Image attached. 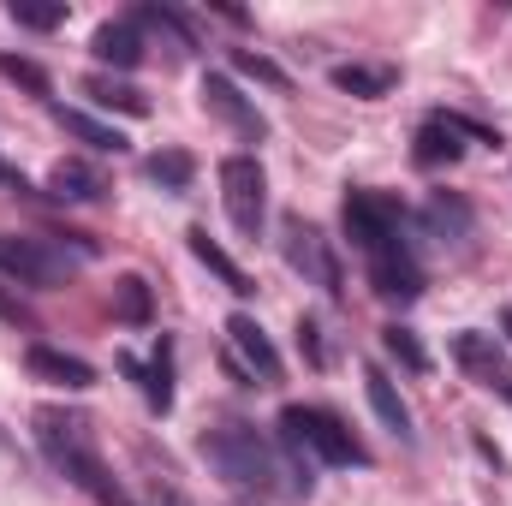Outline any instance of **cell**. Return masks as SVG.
I'll return each mask as SVG.
<instances>
[{
    "label": "cell",
    "instance_id": "obj_29",
    "mask_svg": "<svg viewBox=\"0 0 512 506\" xmlns=\"http://www.w3.org/2000/svg\"><path fill=\"white\" fill-rule=\"evenodd\" d=\"M233 66H239L245 78H256V84H274V90H286V72H280L274 60H262V54H251V48H239V54H233Z\"/></svg>",
    "mask_w": 512,
    "mask_h": 506
},
{
    "label": "cell",
    "instance_id": "obj_30",
    "mask_svg": "<svg viewBox=\"0 0 512 506\" xmlns=\"http://www.w3.org/2000/svg\"><path fill=\"white\" fill-rule=\"evenodd\" d=\"M298 352L310 358V370H322V364H328V346H322V328H316L310 316H298Z\"/></svg>",
    "mask_w": 512,
    "mask_h": 506
},
{
    "label": "cell",
    "instance_id": "obj_20",
    "mask_svg": "<svg viewBox=\"0 0 512 506\" xmlns=\"http://www.w3.org/2000/svg\"><path fill=\"white\" fill-rule=\"evenodd\" d=\"M54 120L72 131L78 143H90L96 155H120V149H126V131L108 126V120H96V114H84V108H66V102H54Z\"/></svg>",
    "mask_w": 512,
    "mask_h": 506
},
{
    "label": "cell",
    "instance_id": "obj_12",
    "mask_svg": "<svg viewBox=\"0 0 512 506\" xmlns=\"http://www.w3.org/2000/svg\"><path fill=\"white\" fill-rule=\"evenodd\" d=\"M417 221H423V233L435 245H465L471 239V203L453 197V191H429V203L417 209Z\"/></svg>",
    "mask_w": 512,
    "mask_h": 506
},
{
    "label": "cell",
    "instance_id": "obj_15",
    "mask_svg": "<svg viewBox=\"0 0 512 506\" xmlns=\"http://www.w3.org/2000/svg\"><path fill=\"white\" fill-rule=\"evenodd\" d=\"M24 364H30V376L36 381H54V387H66V393L96 387V370H90L84 358H72V352H60V346H42V340L24 352Z\"/></svg>",
    "mask_w": 512,
    "mask_h": 506
},
{
    "label": "cell",
    "instance_id": "obj_2",
    "mask_svg": "<svg viewBox=\"0 0 512 506\" xmlns=\"http://www.w3.org/2000/svg\"><path fill=\"white\" fill-rule=\"evenodd\" d=\"M203 459L245 495H310V483L280 459L274 441H262L251 423H221L203 435Z\"/></svg>",
    "mask_w": 512,
    "mask_h": 506
},
{
    "label": "cell",
    "instance_id": "obj_5",
    "mask_svg": "<svg viewBox=\"0 0 512 506\" xmlns=\"http://www.w3.org/2000/svg\"><path fill=\"white\" fill-rule=\"evenodd\" d=\"M221 203H227V221L245 239L262 233V221H268V173H262L256 155H227L221 161Z\"/></svg>",
    "mask_w": 512,
    "mask_h": 506
},
{
    "label": "cell",
    "instance_id": "obj_11",
    "mask_svg": "<svg viewBox=\"0 0 512 506\" xmlns=\"http://www.w3.org/2000/svg\"><path fill=\"white\" fill-rule=\"evenodd\" d=\"M453 358L483 381V387H495V393H507V387H512V364H507V352H501V340H495V334H477V328L453 334Z\"/></svg>",
    "mask_w": 512,
    "mask_h": 506
},
{
    "label": "cell",
    "instance_id": "obj_32",
    "mask_svg": "<svg viewBox=\"0 0 512 506\" xmlns=\"http://www.w3.org/2000/svg\"><path fill=\"white\" fill-rule=\"evenodd\" d=\"M0 185H18V191H30V185H24V179H18V173L6 167V161H0Z\"/></svg>",
    "mask_w": 512,
    "mask_h": 506
},
{
    "label": "cell",
    "instance_id": "obj_10",
    "mask_svg": "<svg viewBox=\"0 0 512 506\" xmlns=\"http://www.w3.org/2000/svg\"><path fill=\"white\" fill-rule=\"evenodd\" d=\"M227 346L245 358V376L251 381H280V352H274V340L262 334V322H256L251 310L227 316Z\"/></svg>",
    "mask_w": 512,
    "mask_h": 506
},
{
    "label": "cell",
    "instance_id": "obj_19",
    "mask_svg": "<svg viewBox=\"0 0 512 506\" xmlns=\"http://www.w3.org/2000/svg\"><path fill=\"white\" fill-rule=\"evenodd\" d=\"M84 96L96 108H108V114H126V120H143L149 114V96L137 84H126V78H108V72H90L84 78Z\"/></svg>",
    "mask_w": 512,
    "mask_h": 506
},
{
    "label": "cell",
    "instance_id": "obj_6",
    "mask_svg": "<svg viewBox=\"0 0 512 506\" xmlns=\"http://www.w3.org/2000/svg\"><path fill=\"white\" fill-rule=\"evenodd\" d=\"M280 256H286V268H292V274H304L310 286H322L328 298H340V256H334V245L322 239V227H316V221L292 215V221L280 227Z\"/></svg>",
    "mask_w": 512,
    "mask_h": 506
},
{
    "label": "cell",
    "instance_id": "obj_8",
    "mask_svg": "<svg viewBox=\"0 0 512 506\" xmlns=\"http://www.w3.org/2000/svg\"><path fill=\"white\" fill-rule=\"evenodd\" d=\"M370 286H376V298L382 304H417L423 298V268H417V256H411V245H393V251L370 256Z\"/></svg>",
    "mask_w": 512,
    "mask_h": 506
},
{
    "label": "cell",
    "instance_id": "obj_33",
    "mask_svg": "<svg viewBox=\"0 0 512 506\" xmlns=\"http://www.w3.org/2000/svg\"><path fill=\"white\" fill-rule=\"evenodd\" d=\"M501 334H507V340H512V310H507V316H501Z\"/></svg>",
    "mask_w": 512,
    "mask_h": 506
},
{
    "label": "cell",
    "instance_id": "obj_27",
    "mask_svg": "<svg viewBox=\"0 0 512 506\" xmlns=\"http://www.w3.org/2000/svg\"><path fill=\"white\" fill-rule=\"evenodd\" d=\"M6 18L24 24V30H60V24H66V0H54V6H42V0H12Z\"/></svg>",
    "mask_w": 512,
    "mask_h": 506
},
{
    "label": "cell",
    "instance_id": "obj_16",
    "mask_svg": "<svg viewBox=\"0 0 512 506\" xmlns=\"http://www.w3.org/2000/svg\"><path fill=\"white\" fill-rule=\"evenodd\" d=\"M120 370L143 387L149 411H173V346H167V340H155V358H149V364H137L131 352H120Z\"/></svg>",
    "mask_w": 512,
    "mask_h": 506
},
{
    "label": "cell",
    "instance_id": "obj_22",
    "mask_svg": "<svg viewBox=\"0 0 512 506\" xmlns=\"http://www.w3.org/2000/svg\"><path fill=\"white\" fill-rule=\"evenodd\" d=\"M185 239H191V256H197V262H203L209 274H221V286H227V292H239V298H251V292H256L251 274H245V268H239L233 256H227L221 245H215V239H209V227H191Z\"/></svg>",
    "mask_w": 512,
    "mask_h": 506
},
{
    "label": "cell",
    "instance_id": "obj_28",
    "mask_svg": "<svg viewBox=\"0 0 512 506\" xmlns=\"http://www.w3.org/2000/svg\"><path fill=\"white\" fill-rule=\"evenodd\" d=\"M0 78L18 84V90H30V96H48V72L36 60H24V54H0Z\"/></svg>",
    "mask_w": 512,
    "mask_h": 506
},
{
    "label": "cell",
    "instance_id": "obj_25",
    "mask_svg": "<svg viewBox=\"0 0 512 506\" xmlns=\"http://www.w3.org/2000/svg\"><path fill=\"white\" fill-rule=\"evenodd\" d=\"M149 179H155L161 191H191L197 161H191L185 149H155V155H149Z\"/></svg>",
    "mask_w": 512,
    "mask_h": 506
},
{
    "label": "cell",
    "instance_id": "obj_34",
    "mask_svg": "<svg viewBox=\"0 0 512 506\" xmlns=\"http://www.w3.org/2000/svg\"><path fill=\"white\" fill-rule=\"evenodd\" d=\"M501 399H507V405H512V387H507V393H501Z\"/></svg>",
    "mask_w": 512,
    "mask_h": 506
},
{
    "label": "cell",
    "instance_id": "obj_21",
    "mask_svg": "<svg viewBox=\"0 0 512 506\" xmlns=\"http://www.w3.org/2000/svg\"><path fill=\"white\" fill-rule=\"evenodd\" d=\"M328 78H334V90H346V96H358V102H382L387 90L399 84L393 66H364V60H346V66H334Z\"/></svg>",
    "mask_w": 512,
    "mask_h": 506
},
{
    "label": "cell",
    "instance_id": "obj_17",
    "mask_svg": "<svg viewBox=\"0 0 512 506\" xmlns=\"http://www.w3.org/2000/svg\"><path fill=\"white\" fill-rule=\"evenodd\" d=\"M48 191H54L60 203H96V197H108V173H102L96 161H78V155H66V161H54V173H48Z\"/></svg>",
    "mask_w": 512,
    "mask_h": 506
},
{
    "label": "cell",
    "instance_id": "obj_3",
    "mask_svg": "<svg viewBox=\"0 0 512 506\" xmlns=\"http://www.w3.org/2000/svg\"><path fill=\"white\" fill-rule=\"evenodd\" d=\"M280 453L292 459V471L316 489L310 465H370V447L322 405H286L280 411Z\"/></svg>",
    "mask_w": 512,
    "mask_h": 506
},
{
    "label": "cell",
    "instance_id": "obj_7",
    "mask_svg": "<svg viewBox=\"0 0 512 506\" xmlns=\"http://www.w3.org/2000/svg\"><path fill=\"white\" fill-rule=\"evenodd\" d=\"M0 274H12L18 286H66L72 280V256L54 239H30V233H0Z\"/></svg>",
    "mask_w": 512,
    "mask_h": 506
},
{
    "label": "cell",
    "instance_id": "obj_23",
    "mask_svg": "<svg viewBox=\"0 0 512 506\" xmlns=\"http://www.w3.org/2000/svg\"><path fill=\"white\" fill-rule=\"evenodd\" d=\"M131 18H137V24H149V30H161V36H173V48H179V54H191V48H197V30H191V18H185L179 6L149 0V6H137Z\"/></svg>",
    "mask_w": 512,
    "mask_h": 506
},
{
    "label": "cell",
    "instance_id": "obj_26",
    "mask_svg": "<svg viewBox=\"0 0 512 506\" xmlns=\"http://www.w3.org/2000/svg\"><path fill=\"white\" fill-rule=\"evenodd\" d=\"M382 346H387V358H393V364H405L411 376H423V370H429V352H423V340H417L405 322H387V328H382Z\"/></svg>",
    "mask_w": 512,
    "mask_h": 506
},
{
    "label": "cell",
    "instance_id": "obj_1",
    "mask_svg": "<svg viewBox=\"0 0 512 506\" xmlns=\"http://www.w3.org/2000/svg\"><path fill=\"white\" fill-rule=\"evenodd\" d=\"M36 447H42V459H48L72 489H84L96 506H131V495L108 477V465H102V447H96L90 417H78V411H66V405H42V411H36Z\"/></svg>",
    "mask_w": 512,
    "mask_h": 506
},
{
    "label": "cell",
    "instance_id": "obj_14",
    "mask_svg": "<svg viewBox=\"0 0 512 506\" xmlns=\"http://www.w3.org/2000/svg\"><path fill=\"white\" fill-rule=\"evenodd\" d=\"M203 102H209V114H221L227 126H239L245 137H268V120L239 96V84H233L227 72H209V78H203Z\"/></svg>",
    "mask_w": 512,
    "mask_h": 506
},
{
    "label": "cell",
    "instance_id": "obj_18",
    "mask_svg": "<svg viewBox=\"0 0 512 506\" xmlns=\"http://www.w3.org/2000/svg\"><path fill=\"white\" fill-rule=\"evenodd\" d=\"M364 393H370V411L382 417V429H393V435H399V441L411 447V441H417V429H411V405L399 399V387H393V376L370 364V370H364Z\"/></svg>",
    "mask_w": 512,
    "mask_h": 506
},
{
    "label": "cell",
    "instance_id": "obj_13",
    "mask_svg": "<svg viewBox=\"0 0 512 506\" xmlns=\"http://www.w3.org/2000/svg\"><path fill=\"white\" fill-rule=\"evenodd\" d=\"M90 54H96L102 66H114V72H131V66L143 60V24H137V18H108V24H96Z\"/></svg>",
    "mask_w": 512,
    "mask_h": 506
},
{
    "label": "cell",
    "instance_id": "obj_9",
    "mask_svg": "<svg viewBox=\"0 0 512 506\" xmlns=\"http://www.w3.org/2000/svg\"><path fill=\"white\" fill-rule=\"evenodd\" d=\"M465 131H471V137H489V131H477L471 120L429 114V120L417 126V149H411V161H417V167H453V161L465 155Z\"/></svg>",
    "mask_w": 512,
    "mask_h": 506
},
{
    "label": "cell",
    "instance_id": "obj_31",
    "mask_svg": "<svg viewBox=\"0 0 512 506\" xmlns=\"http://www.w3.org/2000/svg\"><path fill=\"white\" fill-rule=\"evenodd\" d=\"M0 322H18V328H30V304H24L12 286H0Z\"/></svg>",
    "mask_w": 512,
    "mask_h": 506
},
{
    "label": "cell",
    "instance_id": "obj_4",
    "mask_svg": "<svg viewBox=\"0 0 512 506\" xmlns=\"http://www.w3.org/2000/svg\"><path fill=\"white\" fill-rule=\"evenodd\" d=\"M340 221H346V239L364 256H382L393 245H405V203L387 197V191H346Z\"/></svg>",
    "mask_w": 512,
    "mask_h": 506
},
{
    "label": "cell",
    "instance_id": "obj_24",
    "mask_svg": "<svg viewBox=\"0 0 512 506\" xmlns=\"http://www.w3.org/2000/svg\"><path fill=\"white\" fill-rule=\"evenodd\" d=\"M114 316H120L126 328H149L155 298H149V280H143V274H126V280L114 286Z\"/></svg>",
    "mask_w": 512,
    "mask_h": 506
}]
</instances>
